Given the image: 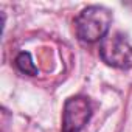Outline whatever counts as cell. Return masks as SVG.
<instances>
[{"label":"cell","instance_id":"1","mask_svg":"<svg viewBox=\"0 0 132 132\" xmlns=\"http://www.w3.org/2000/svg\"><path fill=\"white\" fill-rule=\"evenodd\" d=\"M112 25V13L98 5H92L84 8L75 19V31L76 36L87 44H95L103 40L109 34V28Z\"/></svg>","mask_w":132,"mask_h":132},{"label":"cell","instance_id":"2","mask_svg":"<svg viewBox=\"0 0 132 132\" xmlns=\"http://www.w3.org/2000/svg\"><path fill=\"white\" fill-rule=\"evenodd\" d=\"M101 59L115 69L132 67V45L121 33H109L100 45Z\"/></svg>","mask_w":132,"mask_h":132},{"label":"cell","instance_id":"3","mask_svg":"<svg viewBox=\"0 0 132 132\" xmlns=\"http://www.w3.org/2000/svg\"><path fill=\"white\" fill-rule=\"evenodd\" d=\"M92 117V106L86 96L69 98L64 104L62 130L61 132H81Z\"/></svg>","mask_w":132,"mask_h":132},{"label":"cell","instance_id":"4","mask_svg":"<svg viewBox=\"0 0 132 132\" xmlns=\"http://www.w3.org/2000/svg\"><path fill=\"white\" fill-rule=\"evenodd\" d=\"M14 64H16V67L19 69V72H22V73H25V75L36 76V75L39 73L37 67L34 65V62H33V57H31V54H30L28 51H20V53L16 56Z\"/></svg>","mask_w":132,"mask_h":132}]
</instances>
